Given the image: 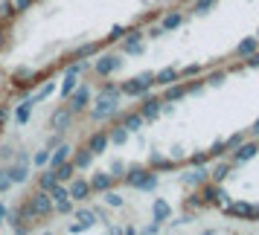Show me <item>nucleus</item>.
<instances>
[{"instance_id": "1", "label": "nucleus", "mask_w": 259, "mask_h": 235, "mask_svg": "<svg viewBox=\"0 0 259 235\" xmlns=\"http://www.w3.org/2000/svg\"><path fill=\"white\" fill-rule=\"evenodd\" d=\"M201 200L204 203H212V206H227V192L222 189V183H201Z\"/></svg>"}, {"instance_id": "2", "label": "nucleus", "mask_w": 259, "mask_h": 235, "mask_svg": "<svg viewBox=\"0 0 259 235\" xmlns=\"http://www.w3.org/2000/svg\"><path fill=\"white\" fill-rule=\"evenodd\" d=\"M224 212L233 215V218H242V221H259V203H245V200H239V203H227Z\"/></svg>"}, {"instance_id": "3", "label": "nucleus", "mask_w": 259, "mask_h": 235, "mask_svg": "<svg viewBox=\"0 0 259 235\" xmlns=\"http://www.w3.org/2000/svg\"><path fill=\"white\" fill-rule=\"evenodd\" d=\"M259 151L256 142H239L233 148V157H230V163H247V160H253Z\"/></svg>"}, {"instance_id": "4", "label": "nucleus", "mask_w": 259, "mask_h": 235, "mask_svg": "<svg viewBox=\"0 0 259 235\" xmlns=\"http://www.w3.org/2000/svg\"><path fill=\"white\" fill-rule=\"evenodd\" d=\"M259 49V41L256 38H245V41H239V47H236V52L242 55V58H247L250 52H256Z\"/></svg>"}, {"instance_id": "5", "label": "nucleus", "mask_w": 259, "mask_h": 235, "mask_svg": "<svg viewBox=\"0 0 259 235\" xmlns=\"http://www.w3.org/2000/svg\"><path fill=\"white\" fill-rule=\"evenodd\" d=\"M207 174H210L212 183H224V180H227V174H230V163H219L212 171H207Z\"/></svg>"}, {"instance_id": "6", "label": "nucleus", "mask_w": 259, "mask_h": 235, "mask_svg": "<svg viewBox=\"0 0 259 235\" xmlns=\"http://www.w3.org/2000/svg\"><path fill=\"white\" fill-rule=\"evenodd\" d=\"M169 215H172L169 203H166V200H154V221H166Z\"/></svg>"}, {"instance_id": "7", "label": "nucleus", "mask_w": 259, "mask_h": 235, "mask_svg": "<svg viewBox=\"0 0 259 235\" xmlns=\"http://www.w3.org/2000/svg\"><path fill=\"white\" fill-rule=\"evenodd\" d=\"M204 82L210 84V87H222V84L227 82V73H224V70H219V73H210V76H207Z\"/></svg>"}, {"instance_id": "8", "label": "nucleus", "mask_w": 259, "mask_h": 235, "mask_svg": "<svg viewBox=\"0 0 259 235\" xmlns=\"http://www.w3.org/2000/svg\"><path fill=\"white\" fill-rule=\"evenodd\" d=\"M224 142H227V151H230V148H236L239 142H245V134H242V131H239V134H230Z\"/></svg>"}, {"instance_id": "9", "label": "nucleus", "mask_w": 259, "mask_h": 235, "mask_svg": "<svg viewBox=\"0 0 259 235\" xmlns=\"http://www.w3.org/2000/svg\"><path fill=\"white\" fill-rule=\"evenodd\" d=\"M247 67H259V49H256V52H250V55H247Z\"/></svg>"}, {"instance_id": "10", "label": "nucleus", "mask_w": 259, "mask_h": 235, "mask_svg": "<svg viewBox=\"0 0 259 235\" xmlns=\"http://www.w3.org/2000/svg\"><path fill=\"white\" fill-rule=\"evenodd\" d=\"M250 134H253V137H259V119L253 122V125H250Z\"/></svg>"}, {"instance_id": "11", "label": "nucleus", "mask_w": 259, "mask_h": 235, "mask_svg": "<svg viewBox=\"0 0 259 235\" xmlns=\"http://www.w3.org/2000/svg\"><path fill=\"white\" fill-rule=\"evenodd\" d=\"M256 35H259V32H256Z\"/></svg>"}]
</instances>
